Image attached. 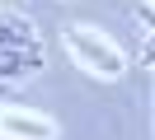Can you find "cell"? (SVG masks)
I'll return each instance as SVG.
<instances>
[{
  "label": "cell",
  "instance_id": "cell-1",
  "mask_svg": "<svg viewBox=\"0 0 155 140\" xmlns=\"http://www.w3.org/2000/svg\"><path fill=\"white\" fill-rule=\"evenodd\" d=\"M66 42H71L75 61L85 65L89 75H104V79H117V75L127 70L122 51H117V47L108 42L104 33H99V28H89V23H71V28H66Z\"/></svg>",
  "mask_w": 155,
  "mask_h": 140
},
{
  "label": "cell",
  "instance_id": "cell-2",
  "mask_svg": "<svg viewBox=\"0 0 155 140\" xmlns=\"http://www.w3.org/2000/svg\"><path fill=\"white\" fill-rule=\"evenodd\" d=\"M42 47L28 42V47H0V79H19V75H38L42 70Z\"/></svg>",
  "mask_w": 155,
  "mask_h": 140
},
{
  "label": "cell",
  "instance_id": "cell-3",
  "mask_svg": "<svg viewBox=\"0 0 155 140\" xmlns=\"http://www.w3.org/2000/svg\"><path fill=\"white\" fill-rule=\"evenodd\" d=\"M38 42V33H33V23L24 14H10V9H0V47H28Z\"/></svg>",
  "mask_w": 155,
  "mask_h": 140
}]
</instances>
